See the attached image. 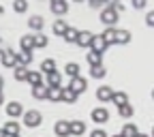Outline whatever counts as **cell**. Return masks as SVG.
Returning <instances> with one entry per match:
<instances>
[{
    "instance_id": "cell-1",
    "label": "cell",
    "mask_w": 154,
    "mask_h": 137,
    "mask_svg": "<svg viewBox=\"0 0 154 137\" xmlns=\"http://www.w3.org/2000/svg\"><path fill=\"white\" fill-rule=\"evenodd\" d=\"M0 62H2L5 67H9V69H15L19 64V58H17V54L11 47H7V49L0 51Z\"/></svg>"
},
{
    "instance_id": "cell-2",
    "label": "cell",
    "mask_w": 154,
    "mask_h": 137,
    "mask_svg": "<svg viewBox=\"0 0 154 137\" xmlns=\"http://www.w3.org/2000/svg\"><path fill=\"white\" fill-rule=\"evenodd\" d=\"M41 122H43L41 111L30 109V111H26V114H24V124H26L28 129H36V126H41Z\"/></svg>"
},
{
    "instance_id": "cell-3",
    "label": "cell",
    "mask_w": 154,
    "mask_h": 137,
    "mask_svg": "<svg viewBox=\"0 0 154 137\" xmlns=\"http://www.w3.org/2000/svg\"><path fill=\"white\" fill-rule=\"evenodd\" d=\"M101 22H103V26H105V28H113L116 24H118V13L105 5V9L101 11Z\"/></svg>"
},
{
    "instance_id": "cell-4",
    "label": "cell",
    "mask_w": 154,
    "mask_h": 137,
    "mask_svg": "<svg viewBox=\"0 0 154 137\" xmlns=\"http://www.w3.org/2000/svg\"><path fill=\"white\" fill-rule=\"evenodd\" d=\"M26 111H24V105L19 103V101H11V103H7V116L9 118H19V116H24Z\"/></svg>"
},
{
    "instance_id": "cell-5",
    "label": "cell",
    "mask_w": 154,
    "mask_h": 137,
    "mask_svg": "<svg viewBox=\"0 0 154 137\" xmlns=\"http://www.w3.org/2000/svg\"><path fill=\"white\" fill-rule=\"evenodd\" d=\"M54 133H56L58 137H69V135H71V122H69V120H58V122L54 124Z\"/></svg>"
},
{
    "instance_id": "cell-6",
    "label": "cell",
    "mask_w": 154,
    "mask_h": 137,
    "mask_svg": "<svg viewBox=\"0 0 154 137\" xmlns=\"http://www.w3.org/2000/svg\"><path fill=\"white\" fill-rule=\"evenodd\" d=\"M92 122H96V124L109 122V111H107L105 107H96V109H92Z\"/></svg>"
},
{
    "instance_id": "cell-7",
    "label": "cell",
    "mask_w": 154,
    "mask_h": 137,
    "mask_svg": "<svg viewBox=\"0 0 154 137\" xmlns=\"http://www.w3.org/2000/svg\"><path fill=\"white\" fill-rule=\"evenodd\" d=\"M96 99H99L101 103L111 101V99H113V88H109V86H99V88H96Z\"/></svg>"
},
{
    "instance_id": "cell-8",
    "label": "cell",
    "mask_w": 154,
    "mask_h": 137,
    "mask_svg": "<svg viewBox=\"0 0 154 137\" xmlns=\"http://www.w3.org/2000/svg\"><path fill=\"white\" fill-rule=\"evenodd\" d=\"M69 88H71L75 94H82V92H86V88H88V82L84 79V77H75V79H71Z\"/></svg>"
},
{
    "instance_id": "cell-9",
    "label": "cell",
    "mask_w": 154,
    "mask_h": 137,
    "mask_svg": "<svg viewBox=\"0 0 154 137\" xmlns=\"http://www.w3.org/2000/svg\"><path fill=\"white\" fill-rule=\"evenodd\" d=\"M92 51H99V54H105V49L109 47L107 43H105V39H103V34H94V39H92Z\"/></svg>"
},
{
    "instance_id": "cell-10",
    "label": "cell",
    "mask_w": 154,
    "mask_h": 137,
    "mask_svg": "<svg viewBox=\"0 0 154 137\" xmlns=\"http://www.w3.org/2000/svg\"><path fill=\"white\" fill-rule=\"evenodd\" d=\"M49 9H51L54 15H64L69 11V2L66 0H54V2L49 5Z\"/></svg>"
},
{
    "instance_id": "cell-11",
    "label": "cell",
    "mask_w": 154,
    "mask_h": 137,
    "mask_svg": "<svg viewBox=\"0 0 154 137\" xmlns=\"http://www.w3.org/2000/svg\"><path fill=\"white\" fill-rule=\"evenodd\" d=\"M28 67H24V64H17L15 69H13V77L17 82H28Z\"/></svg>"
},
{
    "instance_id": "cell-12",
    "label": "cell",
    "mask_w": 154,
    "mask_h": 137,
    "mask_svg": "<svg viewBox=\"0 0 154 137\" xmlns=\"http://www.w3.org/2000/svg\"><path fill=\"white\" fill-rule=\"evenodd\" d=\"M2 131H5V135L7 137H17L19 135V122H5L2 124Z\"/></svg>"
},
{
    "instance_id": "cell-13",
    "label": "cell",
    "mask_w": 154,
    "mask_h": 137,
    "mask_svg": "<svg viewBox=\"0 0 154 137\" xmlns=\"http://www.w3.org/2000/svg\"><path fill=\"white\" fill-rule=\"evenodd\" d=\"M92 39H94V34L88 32V30H84V32H79V36H77V45H79V47H90L92 45Z\"/></svg>"
},
{
    "instance_id": "cell-14",
    "label": "cell",
    "mask_w": 154,
    "mask_h": 137,
    "mask_svg": "<svg viewBox=\"0 0 154 137\" xmlns=\"http://www.w3.org/2000/svg\"><path fill=\"white\" fill-rule=\"evenodd\" d=\"M19 45H22V51H32L34 49V34H24L19 39Z\"/></svg>"
},
{
    "instance_id": "cell-15",
    "label": "cell",
    "mask_w": 154,
    "mask_h": 137,
    "mask_svg": "<svg viewBox=\"0 0 154 137\" xmlns=\"http://www.w3.org/2000/svg\"><path fill=\"white\" fill-rule=\"evenodd\" d=\"M86 60H88V64L90 67H99V64H103V54H99V51H88L86 54Z\"/></svg>"
},
{
    "instance_id": "cell-16",
    "label": "cell",
    "mask_w": 154,
    "mask_h": 137,
    "mask_svg": "<svg viewBox=\"0 0 154 137\" xmlns=\"http://www.w3.org/2000/svg\"><path fill=\"white\" fill-rule=\"evenodd\" d=\"M28 84H30L32 88L43 86V73H41V71H30V73H28Z\"/></svg>"
},
{
    "instance_id": "cell-17",
    "label": "cell",
    "mask_w": 154,
    "mask_h": 137,
    "mask_svg": "<svg viewBox=\"0 0 154 137\" xmlns=\"http://www.w3.org/2000/svg\"><path fill=\"white\" fill-rule=\"evenodd\" d=\"M51 28H54V34H58V36H64V34H66V30H69V24L64 22V19H56Z\"/></svg>"
},
{
    "instance_id": "cell-18",
    "label": "cell",
    "mask_w": 154,
    "mask_h": 137,
    "mask_svg": "<svg viewBox=\"0 0 154 137\" xmlns=\"http://www.w3.org/2000/svg\"><path fill=\"white\" fill-rule=\"evenodd\" d=\"M111 103L113 105H118V107H122V105H128V94L126 92H113V99H111Z\"/></svg>"
},
{
    "instance_id": "cell-19",
    "label": "cell",
    "mask_w": 154,
    "mask_h": 137,
    "mask_svg": "<svg viewBox=\"0 0 154 137\" xmlns=\"http://www.w3.org/2000/svg\"><path fill=\"white\" fill-rule=\"evenodd\" d=\"M43 24H45V22H43V17H41V15H32V17L28 19V26H30L32 30H36V32H41V30H43Z\"/></svg>"
},
{
    "instance_id": "cell-20",
    "label": "cell",
    "mask_w": 154,
    "mask_h": 137,
    "mask_svg": "<svg viewBox=\"0 0 154 137\" xmlns=\"http://www.w3.org/2000/svg\"><path fill=\"white\" fill-rule=\"evenodd\" d=\"M47 92H49V86H36V88H32V96L36 101L47 99Z\"/></svg>"
},
{
    "instance_id": "cell-21",
    "label": "cell",
    "mask_w": 154,
    "mask_h": 137,
    "mask_svg": "<svg viewBox=\"0 0 154 137\" xmlns=\"http://www.w3.org/2000/svg\"><path fill=\"white\" fill-rule=\"evenodd\" d=\"M54 71H56V60H54V58H45V60L41 62V73L49 75V73H54Z\"/></svg>"
},
{
    "instance_id": "cell-22",
    "label": "cell",
    "mask_w": 154,
    "mask_h": 137,
    "mask_svg": "<svg viewBox=\"0 0 154 137\" xmlns=\"http://www.w3.org/2000/svg\"><path fill=\"white\" fill-rule=\"evenodd\" d=\"M84 133H86V122H82V120L71 122V135H84Z\"/></svg>"
},
{
    "instance_id": "cell-23",
    "label": "cell",
    "mask_w": 154,
    "mask_h": 137,
    "mask_svg": "<svg viewBox=\"0 0 154 137\" xmlns=\"http://www.w3.org/2000/svg\"><path fill=\"white\" fill-rule=\"evenodd\" d=\"M60 82H62V75L58 73V71H54V73L47 75V86H49V88H58V86H60Z\"/></svg>"
},
{
    "instance_id": "cell-24",
    "label": "cell",
    "mask_w": 154,
    "mask_h": 137,
    "mask_svg": "<svg viewBox=\"0 0 154 137\" xmlns=\"http://www.w3.org/2000/svg\"><path fill=\"white\" fill-rule=\"evenodd\" d=\"M131 43V32L128 30H118V34H116V45H126Z\"/></svg>"
},
{
    "instance_id": "cell-25",
    "label": "cell",
    "mask_w": 154,
    "mask_h": 137,
    "mask_svg": "<svg viewBox=\"0 0 154 137\" xmlns=\"http://www.w3.org/2000/svg\"><path fill=\"white\" fill-rule=\"evenodd\" d=\"M105 75H107V69H105L103 64H99V67H90V77H94V79H103Z\"/></svg>"
},
{
    "instance_id": "cell-26",
    "label": "cell",
    "mask_w": 154,
    "mask_h": 137,
    "mask_svg": "<svg viewBox=\"0 0 154 137\" xmlns=\"http://www.w3.org/2000/svg\"><path fill=\"white\" fill-rule=\"evenodd\" d=\"M64 73L71 77V79H75V77H79V64L77 62H69L66 67H64Z\"/></svg>"
},
{
    "instance_id": "cell-27",
    "label": "cell",
    "mask_w": 154,
    "mask_h": 137,
    "mask_svg": "<svg viewBox=\"0 0 154 137\" xmlns=\"http://www.w3.org/2000/svg\"><path fill=\"white\" fill-rule=\"evenodd\" d=\"M77 96H79V94H75L71 88H62V101H64V103L73 105V103L77 101Z\"/></svg>"
},
{
    "instance_id": "cell-28",
    "label": "cell",
    "mask_w": 154,
    "mask_h": 137,
    "mask_svg": "<svg viewBox=\"0 0 154 137\" xmlns=\"http://www.w3.org/2000/svg\"><path fill=\"white\" fill-rule=\"evenodd\" d=\"M47 101H62V86H58V88H49L47 92Z\"/></svg>"
},
{
    "instance_id": "cell-29",
    "label": "cell",
    "mask_w": 154,
    "mask_h": 137,
    "mask_svg": "<svg viewBox=\"0 0 154 137\" xmlns=\"http://www.w3.org/2000/svg\"><path fill=\"white\" fill-rule=\"evenodd\" d=\"M116 34H118V30H116V28H105L103 39H105L107 45H116Z\"/></svg>"
},
{
    "instance_id": "cell-30",
    "label": "cell",
    "mask_w": 154,
    "mask_h": 137,
    "mask_svg": "<svg viewBox=\"0 0 154 137\" xmlns=\"http://www.w3.org/2000/svg\"><path fill=\"white\" fill-rule=\"evenodd\" d=\"M43 47H47V36L43 32H36L34 34V49H43Z\"/></svg>"
},
{
    "instance_id": "cell-31",
    "label": "cell",
    "mask_w": 154,
    "mask_h": 137,
    "mask_svg": "<svg viewBox=\"0 0 154 137\" xmlns=\"http://www.w3.org/2000/svg\"><path fill=\"white\" fill-rule=\"evenodd\" d=\"M77 36H79V30L69 26V30H66V34H64V41H66V43H77Z\"/></svg>"
},
{
    "instance_id": "cell-32",
    "label": "cell",
    "mask_w": 154,
    "mask_h": 137,
    "mask_svg": "<svg viewBox=\"0 0 154 137\" xmlns=\"http://www.w3.org/2000/svg\"><path fill=\"white\" fill-rule=\"evenodd\" d=\"M120 135L122 137H137L139 133H137V126H135V124H124V129H122Z\"/></svg>"
},
{
    "instance_id": "cell-33",
    "label": "cell",
    "mask_w": 154,
    "mask_h": 137,
    "mask_svg": "<svg viewBox=\"0 0 154 137\" xmlns=\"http://www.w3.org/2000/svg\"><path fill=\"white\" fill-rule=\"evenodd\" d=\"M17 58H19V64L28 67V64L32 62V51H19V54H17Z\"/></svg>"
},
{
    "instance_id": "cell-34",
    "label": "cell",
    "mask_w": 154,
    "mask_h": 137,
    "mask_svg": "<svg viewBox=\"0 0 154 137\" xmlns=\"http://www.w3.org/2000/svg\"><path fill=\"white\" fill-rule=\"evenodd\" d=\"M13 11H15V13H26V11H28V2L17 0V2H13Z\"/></svg>"
},
{
    "instance_id": "cell-35",
    "label": "cell",
    "mask_w": 154,
    "mask_h": 137,
    "mask_svg": "<svg viewBox=\"0 0 154 137\" xmlns=\"http://www.w3.org/2000/svg\"><path fill=\"white\" fill-rule=\"evenodd\" d=\"M133 111H135V109H133L131 105H122V107H118V114L122 116V118H131Z\"/></svg>"
},
{
    "instance_id": "cell-36",
    "label": "cell",
    "mask_w": 154,
    "mask_h": 137,
    "mask_svg": "<svg viewBox=\"0 0 154 137\" xmlns=\"http://www.w3.org/2000/svg\"><path fill=\"white\" fill-rule=\"evenodd\" d=\"M90 137H109V135H107L103 129H94V131L90 133Z\"/></svg>"
},
{
    "instance_id": "cell-37",
    "label": "cell",
    "mask_w": 154,
    "mask_h": 137,
    "mask_svg": "<svg viewBox=\"0 0 154 137\" xmlns=\"http://www.w3.org/2000/svg\"><path fill=\"white\" fill-rule=\"evenodd\" d=\"M146 24H148L150 28H154V11H150V13L146 15Z\"/></svg>"
},
{
    "instance_id": "cell-38",
    "label": "cell",
    "mask_w": 154,
    "mask_h": 137,
    "mask_svg": "<svg viewBox=\"0 0 154 137\" xmlns=\"http://www.w3.org/2000/svg\"><path fill=\"white\" fill-rule=\"evenodd\" d=\"M133 7L135 9H146V0H133Z\"/></svg>"
},
{
    "instance_id": "cell-39",
    "label": "cell",
    "mask_w": 154,
    "mask_h": 137,
    "mask_svg": "<svg viewBox=\"0 0 154 137\" xmlns=\"http://www.w3.org/2000/svg\"><path fill=\"white\" fill-rule=\"evenodd\" d=\"M90 7H94V9H101V7H103V2H101V0H92V2H90Z\"/></svg>"
},
{
    "instance_id": "cell-40",
    "label": "cell",
    "mask_w": 154,
    "mask_h": 137,
    "mask_svg": "<svg viewBox=\"0 0 154 137\" xmlns=\"http://www.w3.org/2000/svg\"><path fill=\"white\" fill-rule=\"evenodd\" d=\"M2 88H5V79H2V75H0V92H2Z\"/></svg>"
},
{
    "instance_id": "cell-41",
    "label": "cell",
    "mask_w": 154,
    "mask_h": 137,
    "mask_svg": "<svg viewBox=\"0 0 154 137\" xmlns=\"http://www.w3.org/2000/svg\"><path fill=\"white\" fill-rule=\"evenodd\" d=\"M2 103H5V94H2V92H0V105H2Z\"/></svg>"
},
{
    "instance_id": "cell-42",
    "label": "cell",
    "mask_w": 154,
    "mask_h": 137,
    "mask_svg": "<svg viewBox=\"0 0 154 137\" xmlns=\"http://www.w3.org/2000/svg\"><path fill=\"white\" fill-rule=\"evenodd\" d=\"M0 137H7V135H5V131H2V129H0Z\"/></svg>"
},
{
    "instance_id": "cell-43",
    "label": "cell",
    "mask_w": 154,
    "mask_h": 137,
    "mask_svg": "<svg viewBox=\"0 0 154 137\" xmlns=\"http://www.w3.org/2000/svg\"><path fill=\"white\" fill-rule=\"evenodd\" d=\"M137 137H150V135H143V133H139V135H137Z\"/></svg>"
},
{
    "instance_id": "cell-44",
    "label": "cell",
    "mask_w": 154,
    "mask_h": 137,
    "mask_svg": "<svg viewBox=\"0 0 154 137\" xmlns=\"http://www.w3.org/2000/svg\"><path fill=\"white\" fill-rule=\"evenodd\" d=\"M111 137H122V135H120V133H118V135H111Z\"/></svg>"
},
{
    "instance_id": "cell-45",
    "label": "cell",
    "mask_w": 154,
    "mask_h": 137,
    "mask_svg": "<svg viewBox=\"0 0 154 137\" xmlns=\"http://www.w3.org/2000/svg\"><path fill=\"white\" fill-rule=\"evenodd\" d=\"M150 137H154V126H152V135H150Z\"/></svg>"
},
{
    "instance_id": "cell-46",
    "label": "cell",
    "mask_w": 154,
    "mask_h": 137,
    "mask_svg": "<svg viewBox=\"0 0 154 137\" xmlns=\"http://www.w3.org/2000/svg\"><path fill=\"white\" fill-rule=\"evenodd\" d=\"M152 99H154V90H152Z\"/></svg>"
},
{
    "instance_id": "cell-47",
    "label": "cell",
    "mask_w": 154,
    "mask_h": 137,
    "mask_svg": "<svg viewBox=\"0 0 154 137\" xmlns=\"http://www.w3.org/2000/svg\"><path fill=\"white\" fill-rule=\"evenodd\" d=\"M17 137H19V135H17Z\"/></svg>"
}]
</instances>
